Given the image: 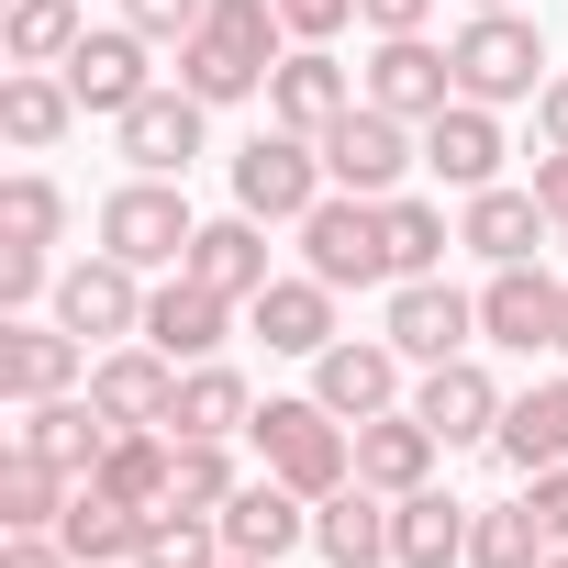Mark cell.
Listing matches in <instances>:
<instances>
[{
    "label": "cell",
    "mask_w": 568,
    "mask_h": 568,
    "mask_svg": "<svg viewBox=\"0 0 568 568\" xmlns=\"http://www.w3.org/2000/svg\"><path fill=\"white\" fill-rule=\"evenodd\" d=\"M278 34H291V23H278V0H212V23L179 45V90L190 101H256L267 90V68H278Z\"/></svg>",
    "instance_id": "cell-1"
},
{
    "label": "cell",
    "mask_w": 568,
    "mask_h": 568,
    "mask_svg": "<svg viewBox=\"0 0 568 568\" xmlns=\"http://www.w3.org/2000/svg\"><path fill=\"white\" fill-rule=\"evenodd\" d=\"M245 435H256V468H267V479H291V490H313V501L357 479V424L324 413L313 390H302V402H256Z\"/></svg>",
    "instance_id": "cell-2"
},
{
    "label": "cell",
    "mask_w": 568,
    "mask_h": 568,
    "mask_svg": "<svg viewBox=\"0 0 568 568\" xmlns=\"http://www.w3.org/2000/svg\"><path fill=\"white\" fill-rule=\"evenodd\" d=\"M291 234H302V267L324 278V291H379V278H402V267H390V223H379V201H357V190H324Z\"/></svg>",
    "instance_id": "cell-3"
},
{
    "label": "cell",
    "mask_w": 568,
    "mask_h": 568,
    "mask_svg": "<svg viewBox=\"0 0 568 568\" xmlns=\"http://www.w3.org/2000/svg\"><path fill=\"white\" fill-rule=\"evenodd\" d=\"M446 57H457V101L513 112V101H535V90H546V34H535L524 12H468Z\"/></svg>",
    "instance_id": "cell-4"
},
{
    "label": "cell",
    "mask_w": 568,
    "mask_h": 568,
    "mask_svg": "<svg viewBox=\"0 0 568 568\" xmlns=\"http://www.w3.org/2000/svg\"><path fill=\"white\" fill-rule=\"evenodd\" d=\"M324 190H335L324 179V145L291 134V123H267V134L234 145V212H256V223H302Z\"/></svg>",
    "instance_id": "cell-5"
},
{
    "label": "cell",
    "mask_w": 568,
    "mask_h": 568,
    "mask_svg": "<svg viewBox=\"0 0 568 568\" xmlns=\"http://www.w3.org/2000/svg\"><path fill=\"white\" fill-rule=\"evenodd\" d=\"M190 234H201V212H190L179 179H145V168H134V179L101 201V256H123V267H179Z\"/></svg>",
    "instance_id": "cell-6"
},
{
    "label": "cell",
    "mask_w": 568,
    "mask_h": 568,
    "mask_svg": "<svg viewBox=\"0 0 568 568\" xmlns=\"http://www.w3.org/2000/svg\"><path fill=\"white\" fill-rule=\"evenodd\" d=\"M57 324H68L79 346H134V335H145V267H123V256H68V267H57Z\"/></svg>",
    "instance_id": "cell-7"
},
{
    "label": "cell",
    "mask_w": 568,
    "mask_h": 568,
    "mask_svg": "<svg viewBox=\"0 0 568 568\" xmlns=\"http://www.w3.org/2000/svg\"><path fill=\"white\" fill-rule=\"evenodd\" d=\"M90 379V346L57 324V313H0V402H57V390H79Z\"/></svg>",
    "instance_id": "cell-8"
},
{
    "label": "cell",
    "mask_w": 568,
    "mask_h": 568,
    "mask_svg": "<svg viewBox=\"0 0 568 568\" xmlns=\"http://www.w3.org/2000/svg\"><path fill=\"white\" fill-rule=\"evenodd\" d=\"M413 368H446V357H468V335H479V302L457 291V278L435 267V278H390V324H379Z\"/></svg>",
    "instance_id": "cell-9"
},
{
    "label": "cell",
    "mask_w": 568,
    "mask_h": 568,
    "mask_svg": "<svg viewBox=\"0 0 568 568\" xmlns=\"http://www.w3.org/2000/svg\"><path fill=\"white\" fill-rule=\"evenodd\" d=\"M201 134H212V101H190L179 79H156L123 123H112V145H123V168H145V179H190V156H201Z\"/></svg>",
    "instance_id": "cell-10"
},
{
    "label": "cell",
    "mask_w": 568,
    "mask_h": 568,
    "mask_svg": "<svg viewBox=\"0 0 568 568\" xmlns=\"http://www.w3.org/2000/svg\"><path fill=\"white\" fill-rule=\"evenodd\" d=\"M413 156H424V145H413V123H402V112H379V101H357V112L324 134V179H335V190H357V201H390Z\"/></svg>",
    "instance_id": "cell-11"
},
{
    "label": "cell",
    "mask_w": 568,
    "mask_h": 568,
    "mask_svg": "<svg viewBox=\"0 0 568 568\" xmlns=\"http://www.w3.org/2000/svg\"><path fill=\"white\" fill-rule=\"evenodd\" d=\"M346 112H357V68H346L335 45H291V57L267 68V123H291V134L324 145Z\"/></svg>",
    "instance_id": "cell-12"
},
{
    "label": "cell",
    "mask_w": 568,
    "mask_h": 568,
    "mask_svg": "<svg viewBox=\"0 0 568 568\" xmlns=\"http://www.w3.org/2000/svg\"><path fill=\"white\" fill-rule=\"evenodd\" d=\"M402 346L390 335H335L324 357H313V402L324 413H346V424H368V413H402Z\"/></svg>",
    "instance_id": "cell-13"
},
{
    "label": "cell",
    "mask_w": 568,
    "mask_h": 568,
    "mask_svg": "<svg viewBox=\"0 0 568 568\" xmlns=\"http://www.w3.org/2000/svg\"><path fill=\"white\" fill-rule=\"evenodd\" d=\"M357 101H379V112H402V123H435V112L457 101V57H446V45H424V34H379V57H368Z\"/></svg>",
    "instance_id": "cell-14"
},
{
    "label": "cell",
    "mask_w": 568,
    "mask_h": 568,
    "mask_svg": "<svg viewBox=\"0 0 568 568\" xmlns=\"http://www.w3.org/2000/svg\"><path fill=\"white\" fill-rule=\"evenodd\" d=\"M68 90H79V112L123 123V112L156 90V68H145V34H134V23H90V34H79V57H68Z\"/></svg>",
    "instance_id": "cell-15"
},
{
    "label": "cell",
    "mask_w": 568,
    "mask_h": 568,
    "mask_svg": "<svg viewBox=\"0 0 568 568\" xmlns=\"http://www.w3.org/2000/svg\"><path fill=\"white\" fill-rule=\"evenodd\" d=\"M557 302H568V278H546L535 256H524V267H490V291H479V335L513 346V357H546V346H557Z\"/></svg>",
    "instance_id": "cell-16"
},
{
    "label": "cell",
    "mask_w": 568,
    "mask_h": 568,
    "mask_svg": "<svg viewBox=\"0 0 568 568\" xmlns=\"http://www.w3.org/2000/svg\"><path fill=\"white\" fill-rule=\"evenodd\" d=\"M90 402H101L112 424H168V413H179V357L145 346V335H134V346H101V357H90Z\"/></svg>",
    "instance_id": "cell-17"
},
{
    "label": "cell",
    "mask_w": 568,
    "mask_h": 568,
    "mask_svg": "<svg viewBox=\"0 0 568 568\" xmlns=\"http://www.w3.org/2000/svg\"><path fill=\"white\" fill-rule=\"evenodd\" d=\"M413 413H424L446 446H490L513 402H501V379H490L479 357H446V368H424V379H413Z\"/></svg>",
    "instance_id": "cell-18"
},
{
    "label": "cell",
    "mask_w": 568,
    "mask_h": 568,
    "mask_svg": "<svg viewBox=\"0 0 568 568\" xmlns=\"http://www.w3.org/2000/svg\"><path fill=\"white\" fill-rule=\"evenodd\" d=\"M212 524H223L234 557H291V546H313V490H291V479H267V468H256Z\"/></svg>",
    "instance_id": "cell-19"
},
{
    "label": "cell",
    "mask_w": 568,
    "mask_h": 568,
    "mask_svg": "<svg viewBox=\"0 0 568 568\" xmlns=\"http://www.w3.org/2000/svg\"><path fill=\"white\" fill-rule=\"evenodd\" d=\"M223 324H234V302L212 291V278H190V267H168L156 291H145V346H168L179 368H201L223 346Z\"/></svg>",
    "instance_id": "cell-20"
},
{
    "label": "cell",
    "mask_w": 568,
    "mask_h": 568,
    "mask_svg": "<svg viewBox=\"0 0 568 568\" xmlns=\"http://www.w3.org/2000/svg\"><path fill=\"white\" fill-rule=\"evenodd\" d=\"M468 524H479V501H457V490H402L390 501V568H468Z\"/></svg>",
    "instance_id": "cell-21"
},
{
    "label": "cell",
    "mask_w": 568,
    "mask_h": 568,
    "mask_svg": "<svg viewBox=\"0 0 568 568\" xmlns=\"http://www.w3.org/2000/svg\"><path fill=\"white\" fill-rule=\"evenodd\" d=\"M424 168H435L457 201L490 190V179H501V112H490V101H446V112L424 123Z\"/></svg>",
    "instance_id": "cell-22"
},
{
    "label": "cell",
    "mask_w": 568,
    "mask_h": 568,
    "mask_svg": "<svg viewBox=\"0 0 568 568\" xmlns=\"http://www.w3.org/2000/svg\"><path fill=\"white\" fill-rule=\"evenodd\" d=\"M546 234H557V212H546L535 190H501V179H490V190H468V212H457V245H468V256H490V267H524Z\"/></svg>",
    "instance_id": "cell-23"
},
{
    "label": "cell",
    "mask_w": 568,
    "mask_h": 568,
    "mask_svg": "<svg viewBox=\"0 0 568 568\" xmlns=\"http://www.w3.org/2000/svg\"><path fill=\"white\" fill-rule=\"evenodd\" d=\"M112 435H123V424H112L101 402H68V390H57V402H23V424H12V446L45 457V468H68V479H90Z\"/></svg>",
    "instance_id": "cell-24"
},
{
    "label": "cell",
    "mask_w": 568,
    "mask_h": 568,
    "mask_svg": "<svg viewBox=\"0 0 568 568\" xmlns=\"http://www.w3.org/2000/svg\"><path fill=\"white\" fill-rule=\"evenodd\" d=\"M435 457H446V435H435L413 402L357 424V479H368V490H390V501H402V490H424V479H435Z\"/></svg>",
    "instance_id": "cell-25"
},
{
    "label": "cell",
    "mask_w": 568,
    "mask_h": 568,
    "mask_svg": "<svg viewBox=\"0 0 568 568\" xmlns=\"http://www.w3.org/2000/svg\"><path fill=\"white\" fill-rule=\"evenodd\" d=\"M245 324L267 335V357H324L335 346V291L302 267V278H267V291L245 302Z\"/></svg>",
    "instance_id": "cell-26"
},
{
    "label": "cell",
    "mask_w": 568,
    "mask_h": 568,
    "mask_svg": "<svg viewBox=\"0 0 568 568\" xmlns=\"http://www.w3.org/2000/svg\"><path fill=\"white\" fill-rule=\"evenodd\" d=\"M313 546H324V568H390V490H368V479L324 490L313 501Z\"/></svg>",
    "instance_id": "cell-27"
},
{
    "label": "cell",
    "mask_w": 568,
    "mask_h": 568,
    "mask_svg": "<svg viewBox=\"0 0 568 568\" xmlns=\"http://www.w3.org/2000/svg\"><path fill=\"white\" fill-rule=\"evenodd\" d=\"M179 267H190V278H212L223 302H256L267 278H278V267H267V223H256V212H223V223H201Z\"/></svg>",
    "instance_id": "cell-28"
},
{
    "label": "cell",
    "mask_w": 568,
    "mask_h": 568,
    "mask_svg": "<svg viewBox=\"0 0 568 568\" xmlns=\"http://www.w3.org/2000/svg\"><path fill=\"white\" fill-rule=\"evenodd\" d=\"M245 424H256L245 368H223V357L179 368V413H168V435H179V446H223V435H245Z\"/></svg>",
    "instance_id": "cell-29"
},
{
    "label": "cell",
    "mask_w": 568,
    "mask_h": 568,
    "mask_svg": "<svg viewBox=\"0 0 568 568\" xmlns=\"http://www.w3.org/2000/svg\"><path fill=\"white\" fill-rule=\"evenodd\" d=\"M145 524H156V513H134V501H112L101 479H79V490H68V513H57V535H68V557H79V568H134V546H145Z\"/></svg>",
    "instance_id": "cell-30"
},
{
    "label": "cell",
    "mask_w": 568,
    "mask_h": 568,
    "mask_svg": "<svg viewBox=\"0 0 568 568\" xmlns=\"http://www.w3.org/2000/svg\"><path fill=\"white\" fill-rule=\"evenodd\" d=\"M68 123H79V90H68V68H12V79H0V134H12L23 156L68 145Z\"/></svg>",
    "instance_id": "cell-31"
},
{
    "label": "cell",
    "mask_w": 568,
    "mask_h": 568,
    "mask_svg": "<svg viewBox=\"0 0 568 568\" xmlns=\"http://www.w3.org/2000/svg\"><path fill=\"white\" fill-rule=\"evenodd\" d=\"M490 446H501V468H524V479H535V468H568V368H557V379H535V390L501 413V435H490Z\"/></svg>",
    "instance_id": "cell-32"
},
{
    "label": "cell",
    "mask_w": 568,
    "mask_h": 568,
    "mask_svg": "<svg viewBox=\"0 0 568 568\" xmlns=\"http://www.w3.org/2000/svg\"><path fill=\"white\" fill-rule=\"evenodd\" d=\"M79 34H90L79 0H12V12H0V57H12V68H68Z\"/></svg>",
    "instance_id": "cell-33"
},
{
    "label": "cell",
    "mask_w": 568,
    "mask_h": 568,
    "mask_svg": "<svg viewBox=\"0 0 568 568\" xmlns=\"http://www.w3.org/2000/svg\"><path fill=\"white\" fill-rule=\"evenodd\" d=\"M68 468H45V457H0V535H57V513H68Z\"/></svg>",
    "instance_id": "cell-34"
},
{
    "label": "cell",
    "mask_w": 568,
    "mask_h": 568,
    "mask_svg": "<svg viewBox=\"0 0 568 568\" xmlns=\"http://www.w3.org/2000/svg\"><path fill=\"white\" fill-rule=\"evenodd\" d=\"M546 513L535 501H479V524H468V568H546Z\"/></svg>",
    "instance_id": "cell-35"
},
{
    "label": "cell",
    "mask_w": 568,
    "mask_h": 568,
    "mask_svg": "<svg viewBox=\"0 0 568 568\" xmlns=\"http://www.w3.org/2000/svg\"><path fill=\"white\" fill-rule=\"evenodd\" d=\"M57 234H68V190L45 168H12L0 179V245H45L57 256Z\"/></svg>",
    "instance_id": "cell-36"
},
{
    "label": "cell",
    "mask_w": 568,
    "mask_h": 568,
    "mask_svg": "<svg viewBox=\"0 0 568 568\" xmlns=\"http://www.w3.org/2000/svg\"><path fill=\"white\" fill-rule=\"evenodd\" d=\"M379 223H390V267H402V278H435V267H446V245H457V223H446L435 201H413V190H390V201H379Z\"/></svg>",
    "instance_id": "cell-37"
},
{
    "label": "cell",
    "mask_w": 568,
    "mask_h": 568,
    "mask_svg": "<svg viewBox=\"0 0 568 568\" xmlns=\"http://www.w3.org/2000/svg\"><path fill=\"white\" fill-rule=\"evenodd\" d=\"M223 557H234L223 524H212V513H179V501H168V513L145 524V546H134V568H223Z\"/></svg>",
    "instance_id": "cell-38"
},
{
    "label": "cell",
    "mask_w": 568,
    "mask_h": 568,
    "mask_svg": "<svg viewBox=\"0 0 568 568\" xmlns=\"http://www.w3.org/2000/svg\"><path fill=\"white\" fill-rule=\"evenodd\" d=\"M234 490H245V479H234V457H223V446H179V490H168L179 513H223Z\"/></svg>",
    "instance_id": "cell-39"
},
{
    "label": "cell",
    "mask_w": 568,
    "mask_h": 568,
    "mask_svg": "<svg viewBox=\"0 0 568 568\" xmlns=\"http://www.w3.org/2000/svg\"><path fill=\"white\" fill-rule=\"evenodd\" d=\"M57 302V256L45 245H0V313H34Z\"/></svg>",
    "instance_id": "cell-40"
},
{
    "label": "cell",
    "mask_w": 568,
    "mask_h": 568,
    "mask_svg": "<svg viewBox=\"0 0 568 568\" xmlns=\"http://www.w3.org/2000/svg\"><path fill=\"white\" fill-rule=\"evenodd\" d=\"M123 23H134L145 45H190V34L212 23V0H123Z\"/></svg>",
    "instance_id": "cell-41"
},
{
    "label": "cell",
    "mask_w": 568,
    "mask_h": 568,
    "mask_svg": "<svg viewBox=\"0 0 568 568\" xmlns=\"http://www.w3.org/2000/svg\"><path fill=\"white\" fill-rule=\"evenodd\" d=\"M278 23H291V45H335L357 23V0H278Z\"/></svg>",
    "instance_id": "cell-42"
},
{
    "label": "cell",
    "mask_w": 568,
    "mask_h": 568,
    "mask_svg": "<svg viewBox=\"0 0 568 568\" xmlns=\"http://www.w3.org/2000/svg\"><path fill=\"white\" fill-rule=\"evenodd\" d=\"M357 23H368V34H424L435 0H357Z\"/></svg>",
    "instance_id": "cell-43"
},
{
    "label": "cell",
    "mask_w": 568,
    "mask_h": 568,
    "mask_svg": "<svg viewBox=\"0 0 568 568\" xmlns=\"http://www.w3.org/2000/svg\"><path fill=\"white\" fill-rule=\"evenodd\" d=\"M0 568H79L68 535H0Z\"/></svg>",
    "instance_id": "cell-44"
},
{
    "label": "cell",
    "mask_w": 568,
    "mask_h": 568,
    "mask_svg": "<svg viewBox=\"0 0 568 568\" xmlns=\"http://www.w3.org/2000/svg\"><path fill=\"white\" fill-rule=\"evenodd\" d=\"M524 501H535V513H546V535L568 546V468H535V479H524Z\"/></svg>",
    "instance_id": "cell-45"
},
{
    "label": "cell",
    "mask_w": 568,
    "mask_h": 568,
    "mask_svg": "<svg viewBox=\"0 0 568 568\" xmlns=\"http://www.w3.org/2000/svg\"><path fill=\"white\" fill-rule=\"evenodd\" d=\"M524 190H535V201H546V212H568V145H546V156H535V179H524Z\"/></svg>",
    "instance_id": "cell-46"
},
{
    "label": "cell",
    "mask_w": 568,
    "mask_h": 568,
    "mask_svg": "<svg viewBox=\"0 0 568 568\" xmlns=\"http://www.w3.org/2000/svg\"><path fill=\"white\" fill-rule=\"evenodd\" d=\"M535 134H546V145H568V68L535 90Z\"/></svg>",
    "instance_id": "cell-47"
},
{
    "label": "cell",
    "mask_w": 568,
    "mask_h": 568,
    "mask_svg": "<svg viewBox=\"0 0 568 568\" xmlns=\"http://www.w3.org/2000/svg\"><path fill=\"white\" fill-rule=\"evenodd\" d=\"M223 568H278V557H223Z\"/></svg>",
    "instance_id": "cell-48"
},
{
    "label": "cell",
    "mask_w": 568,
    "mask_h": 568,
    "mask_svg": "<svg viewBox=\"0 0 568 568\" xmlns=\"http://www.w3.org/2000/svg\"><path fill=\"white\" fill-rule=\"evenodd\" d=\"M557 357H568V302H557Z\"/></svg>",
    "instance_id": "cell-49"
},
{
    "label": "cell",
    "mask_w": 568,
    "mask_h": 568,
    "mask_svg": "<svg viewBox=\"0 0 568 568\" xmlns=\"http://www.w3.org/2000/svg\"><path fill=\"white\" fill-rule=\"evenodd\" d=\"M468 12H513V0H468Z\"/></svg>",
    "instance_id": "cell-50"
},
{
    "label": "cell",
    "mask_w": 568,
    "mask_h": 568,
    "mask_svg": "<svg viewBox=\"0 0 568 568\" xmlns=\"http://www.w3.org/2000/svg\"><path fill=\"white\" fill-rule=\"evenodd\" d=\"M546 568H568V546H546Z\"/></svg>",
    "instance_id": "cell-51"
},
{
    "label": "cell",
    "mask_w": 568,
    "mask_h": 568,
    "mask_svg": "<svg viewBox=\"0 0 568 568\" xmlns=\"http://www.w3.org/2000/svg\"><path fill=\"white\" fill-rule=\"evenodd\" d=\"M557 245H568V212H557Z\"/></svg>",
    "instance_id": "cell-52"
}]
</instances>
